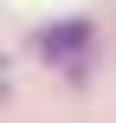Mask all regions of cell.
I'll list each match as a JSON object with an SVG mask.
<instances>
[{
  "instance_id": "6da1fadb",
  "label": "cell",
  "mask_w": 116,
  "mask_h": 123,
  "mask_svg": "<svg viewBox=\"0 0 116 123\" xmlns=\"http://www.w3.org/2000/svg\"><path fill=\"white\" fill-rule=\"evenodd\" d=\"M39 52H45L52 65H65L71 78H84V58H90V26H84V19H58V26H45V32H39Z\"/></svg>"
}]
</instances>
